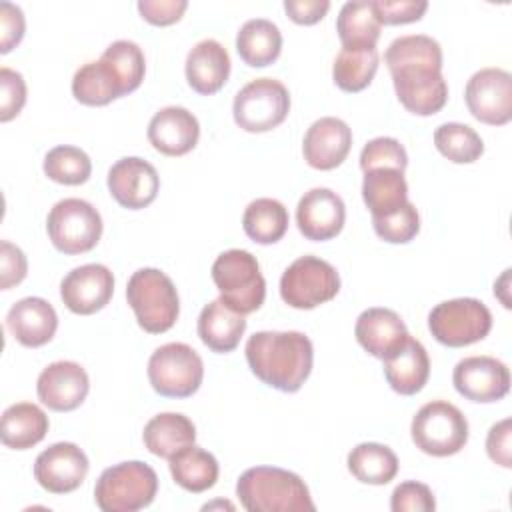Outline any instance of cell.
<instances>
[{"mask_svg":"<svg viewBox=\"0 0 512 512\" xmlns=\"http://www.w3.org/2000/svg\"><path fill=\"white\" fill-rule=\"evenodd\" d=\"M400 104L416 116L440 112L448 100L442 76V48L426 34H408L390 42L384 54Z\"/></svg>","mask_w":512,"mask_h":512,"instance_id":"1","label":"cell"},{"mask_svg":"<svg viewBox=\"0 0 512 512\" xmlns=\"http://www.w3.org/2000/svg\"><path fill=\"white\" fill-rule=\"evenodd\" d=\"M246 362L264 384L280 392H298L312 372L314 348L302 332L262 330L248 338Z\"/></svg>","mask_w":512,"mask_h":512,"instance_id":"2","label":"cell"},{"mask_svg":"<svg viewBox=\"0 0 512 512\" xmlns=\"http://www.w3.org/2000/svg\"><path fill=\"white\" fill-rule=\"evenodd\" d=\"M236 496L248 512H314L304 480L284 468L254 466L236 482Z\"/></svg>","mask_w":512,"mask_h":512,"instance_id":"3","label":"cell"},{"mask_svg":"<svg viewBox=\"0 0 512 512\" xmlns=\"http://www.w3.org/2000/svg\"><path fill=\"white\" fill-rule=\"evenodd\" d=\"M126 300L138 326L148 334L170 330L180 314V298L174 282L158 268L136 270L126 284Z\"/></svg>","mask_w":512,"mask_h":512,"instance_id":"4","label":"cell"},{"mask_svg":"<svg viewBox=\"0 0 512 512\" xmlns=\"http://www.w3.org/2000/svg\"><path fill=\"white\" fill-rule=\"evenodd\" d=\"M158 476L152 466L128 460L106 468L94 486V500L102 512H136L152 504Z\"/></svg>","mask_w":512,"mask_h":512,"instance_id":"5","label":"cell"},{"mask_svg":"<svg viewBox=\"0 0 512 512\" xmlns=\"http://www.w3.org/2000/svg\"><path fill=\"white\" fill-rule=\"evenodd\" d=\"M212 280L220 292V300L244 316L264 304L266 280L256 256L248 250L232 248L222 252L212 264Z\"/></svg>","mask_w":512,"mask_h":512,"instance_id":"6","label":"cell"},{"mask_svg":"<svg viewBox=\"0 0 512 512\" xmlns=\"http://www.w3.org/2000/svg\"><path fill=\"white\" fill-rule=\"evenodd\" d=\"M412 442L424 454L444 458L460 452L468 442V420L446 400L424 404L410 424Z\"/></svg>","mask_w":512,"mask_h":512,"instance_id":"7","label":"cell"},{"mask_svg":"<svg viewBox=\"0 0 512 512\" xmlns=\"http://www.w3.org/2000/svg\"><path fill=\"white\" fill-rule=\"evenodd\" d=\"M428 330L440 344L462 348L488 336L492 330V314L488 306L476 298L444 300L430 310Z\"/></svg>","mask_w":512,"mask_h":512,"instance_id":"8","label":"cell"},{"mask_svg":"<svg viewBox=\"0 0 512 512\" xmlns=\"http://www.w3.org/2000/svg\"><path fill=\"white\" fill-rule=\"evenodd\" d=\"M46 230L54 248L62 254H84L102 236V216L82 198H64L50 208Z\"/></svg>","mask_w":512,"mask_h":512,"instance_id":"9","label":"cell"},{"mask_svg":"<svg viewBox=\"0 0 512 512\" xmlns=\"http://www.w3.org/2000/svg\"><path fill=\"white\" fill-rule=\"evenodd\" d=\"M204 378L200 354L184 342H168L156 348L148 360V380L166 398L192 396Z\"/></svg>","mask_w":512,"mask_h":512,"instance_id":"10","label":"cell"},{"mask_svg":"<svg viewBox=\"0 0 512 512\" xmlns=\"http://www.w3.org/2000/svg\"><path fill=\"white\" fill-rule=\"evenodd\" d=\"M290 112V92L274 78H256L234 96V122L252 134L278 128Z\"/></svg>","mask_w":512,"mask_h":512,"instance_id":"11","label":"cell"},{"mask_svg":"<svg viewBox=\"0 0 512 512\" xmlns=\"http://www.w3.org/2000/svg\"><path fill=\"white\" fill-rule=\"evenodd\" d=\"M340 290L336 268L318 256H300L280 278L282 300L298 310H312L330 302Z\"/></svg>","mask_w":512,"mask_h":512,"instance_id":"12","label":"cell"},{"mask_svg":"<svg viewBox=\"0 0 512 512\" xmlns=\"http://www.w3.org/2000/svg\"><path fill=\"white\" fill-rule=\"evenodd\" d=\"M470 114L490 126L512 120V76L502 68H482L470 76L464 88Z\"/></svg>","mask_w":512,"mask_h":512,"instance_id":"13","label":"cell"},{"mask_svg":"<svg viewBox=\"0 0 512 512\" xmlns=\"http://www.w3.org/2000/svg\"><path fill=\"white\" fill-rule=\"evenodd\" d=\"M452 384L472 402H498L510 390V370L492 356H468L454 366Z\"/></svg>","mask_w":512,"mask_h":512,"instance_id":"14","label":"cell"},{"mask_svg":"<svg viewBox=\"0 0 512 512\" xmlns=\"http://www.w3.org/2000/svg\"><path fill=\"white\" fill-rule=\"evenodd\" d=\"M88 468L90 462L82 448L72 442H56L36 456L34 478L52 494H68L80 488Z\"/></svg>","mask_w":512,"mask_h":512,"instance_id":"15","label":"cell"},{"mask_svg":"<svg viewBox=\"0 0 512 512\" xmlns=\"http://www.w3.org/2000/svg\"><path fill=\"white\" fill-rule=\"evenodd\" d=\"M114 294V276L104 264H84L70 270L60 282L64 306L80 316L102 310Z\"/></svg>","mask_w":512,"mask_h":512,"instance_id":"16","label":"cell"},{"mask_svg":"<svg viewBox=\"0 0 512 512\" xmlns=\"http://www.w3.org/2000/svg\"><path fill=\"white\" fill-rule=\"evenodd\" d=\"M106 182L112 198L128 210L150 206L160 190V176L156 168L138 156H126L112 164Z\"/></svg>","mask_w":512,"mask_h":512,"instance_id":"17","label":"cell"},{"mask_svg":"<svg viewBox=\"0 0 512 512\" xmlns=\"http://www.w3.org/2000/svg\"><path fill=\"white\" fill-rule=\"evenodd\" d=\"M90 380L86 370L72 360L48 364L36 382L38 400L54 412L76 410L88 396Z\"/></svg>","mask_w":512,"mask_h":512,"instance_id":"18","label":"cell"},{"mask_svg":"<svg viewBox=\"0 0 512 512\" xmlns=\"http://www.w3.org/2000/svg\"><path fill=\"white\" fill-rule=\"evenodd\" d=\"M346 220L344 200L330 188L308 190L296 206V224L304 238L324 242L340 234Z\"/></svg>","mask_w":512,"mask_h":512,"instance_id":"19","label":"cell"},{"mask_svg":"<svg viewBox=\"0 0 512 512\" xmlns=\"http://www.w3.org/2000/svg\"><path fill=\"white\" fill-rule=\"evenodd\" d=\"M352 148L350 126L334 116L318 118L304 134L302 154L308 166L316 170H334L340 166Z\"/></svg>","mask_w":512,"mask_h":512,"instance_id":"20","label":"cell"},{"mask_svg":"<svg viewBox=\"0 0 512 512\" xmlns=\"http://www.w3.org/2000/svg\"><path fill=\"white\" fill-rule=\"evenodd\" d=\"M200 138L198 118L182 106L158 110L148 124V140L164 156L188 154Z\"/></svg>","mask_w":512,"mask_h":512,"instance_id":"21","label":"cell"},{"mask_svg":"<svg viewBox=\"0 0 512 512\" xmlns=\"http://www.w3.org/2000/svg\"><path fill=\"white\" fill-rule=\"evenodd\" d=\"M358 344L374 358H388L408 340V328L404 320L390 308L364 310L354 326Z\"/></svg>","mask_w":512,"mask_h":512,"instance_id":"22","label":"cell"},{"mask_svg":"<svg viewBox=\"0 0 512 512\" xmlns=\"http://www.w3.org/2000/svg\"><path fill=\"white\" fill-rule=\"evenodd\" d=\"M6 328L26 348L48 344L58 328L54 306L38 296H28L12 304L6 314Z\"/></svg>","mask_w":512,"mask_h":512,"instance_id":"23","label":"cell"},{"mask_svg":"<svg viewBox=\"0 0 512 512\" xmlns=\"http://www.w3.org/2000/svg\"><path fill=\"white\" fill-rule=\"evenodd\" d=\"M184 72L192 90H196L202 96L216 94L228 82L230 56L218 40H200L188 52Z\"/></svg>","mask_w":512,"mask_h":512,"instance_id":"24","label":"cell"},{"mask_svg":"<svg viewBox=\"0 0 512 512\" xmlns=\"http://www.w3.org/2000/svg\"><path fill=\"white\" fill-rule=\"evenodd\" d=\"M430 376V358L422 342L408 336L402 348L384 358V378L402 396L420 392Z\"/></svg>","mask_w":512,"mask_h":512,"instance_id":"25","label":"cell"},{"mask_svg":"<svg viewBox=\"0 0 512 512\" xmlns=\"http://www.w3.org/2000/svg\"><path fill=\"white\" fill-rule=\"evenodd\" d=\"M246 330L244 314L232 310L220 298L206 304L198 316V336L212 352H232Z\"/></svg>","mask_w":512,"mask_h":512,"instance_id":"26","label":"cell"},{"mask_svg":"<svg viewBox=\"0 0 512 512\" xmlns=\"http://www.w3.org/2000/svg\"><path fill=\"white\" fill-rule=\"evenodd\" d=\"M46 412L32 402H16L8 406L0 422L2 444L12 450H28L44 440L48 432Z\"/></svg>","mask_w":512,"mask_h":512,"instance_id":"27","label":"cell"},{"mask_svg":"<svg viewBox=\"0 0 512 512\" xmlns=\"http://www.w3.org/2000/svg\"><path fill=\"white\" fill-rule=\"evenodd\" d=\"M142 440L148 452L168 460L184 446L194 444L196 426L188 416L180 412H162L146 422Z\"/></svg>","mask_w":512,"mask_h":512,"instance_id":"28","label":"cell"},{"mask_svg":"<svg viewBox=\"0 0 512 512\" xmlns=\"http://www.w3.org/2000/svg\"><path fill=\"white\" fill-rule=\"evenodd\" d=\"M362 200L372 218L396 212L408 202V184L402 170L374 168L364 172Z\"/></svg>","mask_w":512,"mask_h":512,"instance_id":"29","label":"cell"},{"mask_svg":"<svg viewBox=\"0 0 512 512\" xmlns=\"http://www.w3.org/2000/svg\"><path fill=\"white\" fill-rule=\"evenodd\" d=\"M236 50L244 64L264 68L282 52L280 28L266 18H252L244 22L236 34Z\"/></svg>","mask_w":512,"mask_h":512,"instance_id":"30","label":"cell"},{"mask_svg":"<svg viewBox=\"0 0 512 512\" xmlns=\"http://www.w3.org/2000/svg\"><path fill=\"white\" fill-rule=\"evenodd\" d=\"M168 462H170L168 466H170L172 480L180 488L194 494H200L212 488L220 474V466L214 454L194 444L178 450L174 456L168 458Z\"/></svg>","mask_w":512,"mask_h":512,"instance_id":"31","label":"cell"},{"mask_svg":"<svg viewBox=\"0 0 512 512\" xmlns=\"http://www.w3.org/2000/svg\"><path fill=\"white\" fill-rule=\"evenodd\" d=\"M380 20L372 2H346L336 18V32L342 48H376Z\"/></svg>","mask_w":512,"mask_h":512,"instance_id":"32","label":"cell"},{"mask_svg":"<svg viewBox=\"0 0 512 512\" xmlns=\"http://www.w3.org/2000/svg\"><path fill=\"white\" fill-rule=\"evenodd\" d=\"M346 462L350 474L362 484L382 486L394 480L398 474L396 454L392 448L378 442H362L354 446Z\"/></svg>","mask_w":512,"mask_h":512,"instance_id":"33","label":"cell"},{"mask_svg":"<svg viewBox=\"0 0 512 512\" xmlns=\"http://www.w3.org/2000/svg\"><path fill=\"white\" fill-rule=\"evenodd\" d=\"M288 224L286 206L274 198L252 200L242 216V228L256 244H276L284 238Z\"/></svg>","mask_w":512,"mask_h":512,"instance_id":"34","label":"cell"},{"mask_svg":"<svg viewBox=\"0 0 512 512\" xmlns=\"http://www.w3.org/2000/svg\"><path fill=\"white\" fill-rule=\"evenodd\" d=\"M72 94L86 106H106L122 96L116 78L102 60L86 62L74 72Z\"/></svg>","mask_w":512,"mask_h":512,"instance_id":"35","label":"cell"},{"mask_svg":"<svg viewBox=\"0 0 512 512\" xmlns=\"http://www.w3.org/2000/svg\"><path fill=\"white\" fill-rule=\"evenodd\" d=\"M376 48H342L332 66V78L344 92L364 90L378 70Z\"/></svg>","mask_w":512,"mask_h":512,"instance_id":"36","label":"cell"},{"mask_svg":"<svg viewBox=\"0 0 512 512\" xmlns=\"http://www.w3.org/2000/svg\"><path fill=\"white\" fill-rule=\"evenodd\" d=\"M100 60L108 66V70L116 78L122 96L134 92L142 84L144 72H146V60H144L142 48L136 42L116 40L104 50Z\"/></svg>","mask_w":512,"mask_h":512,"instance_id":"37","label":"cell"},{"mask_svg":"<svg viewBox=\"0 0 512 512\" xmlns=\"http://www.w3.org/2000/svg\"><path fill=\"white\" fill-rule=\"evenodd\" d=\"M434 144L438 152L454 164H472L484 152L480 134L468 124L446 122L434 130Z\"/></svg>","mask_w":512,"mask_h":512,"instance_id":"38","label":"cell"},{"mask_svg":"<svg viewBox=\"0 0 512 512\" xmlns=\"http://www.w3.org/2000/svg\"><path fill=\"white\" fill-rule=\"evenodd\" d=\"M44 174L58 184L78 186L92 174V162L88 154L76 146H54L44 156Z\"/></svg>","mask_w":512,"mask_h":512,"instance_id":"39","label":"cell"},{"mask_svg":"<svg viewBox=\"0 0 512 512\" xmlns=\"http://www.w3.org/2000/svg\"><path fill=\"white\" fill-rule=\"evenodd\" d=\"M372 226L378 238L390 244H406L420 232V214L416 206L408 200L402 208L392 214L372 218Z\"/></svg>","mask_w":512,"mask_h":512,"instance_id":"40","label":"cell"},{"mask_svg":"<svg viewBox=\"0 0 512 512\" xmlns=\"http://www.w3.org/2000/svg\"><path fill=\"white\" fill-rule=\"evenodd\" d=\"M408 166V154L406 148L390 136H378L364 144L360 152V168L362 172L374 170V168H396L406 170Z\"/></svg>","mask_w":512,"mask_h":512,"instance_id":"41","label":"cell"},{"mask_svg":"<svg viewBox=\"0 0 512 512\" xmlns=\"http://www.w3.org/2000/svg\"><path fill=\"white\" fill-rule=\"evenodd\" d=\"M436 508V500L432 490L416 480L400 482L390 498L392 512H432Z\"/></svg>","mask_w":512,"mask_h":512,"instance_id":"42","label":"cell"},{"mask_svg":"<svg viewBox=\"0 0 512 512\" xmlns=\"http://www.w3.org/2000/svg\"><path fill=\"white\" fill-rule=\"evenodd\" d=\"M26 104V82L20 72L0 68V122L16 118Z\"/></svg>","mask_w":512,"mask_h":512,"instance_id":"43","label":"cell"},{"mask_svg":"<svg viewBox=\"0 0 512 512\" xmlns=\"http://www.w3.org/2000/svg\"><path fill=\"white\" fill-rule=\"evenodd\" d=\"M380 24L418 22L428 10L426 0H372Z\"/></svg>","mask_w":512,"mask_h":512,"instance_id":"44","label":"cell"},{"mask_svg":"<svg viewBox=\"0 0 512 512\" xmlns=\"http://www.w3.org/2000/svg\"><path fill=\"white\" fill-rule=\"evenodd\" d=\"M28 262L24 252L8 240L0 242V288L8 290L26 278Z\"/></svg>","mask_w":512,"mask_h":512,"instance_id":"45","label":"cell"},{"mask_svg":"<svg viewBox=\"0 0 512 512\" xmlns=\"http://www.w3.org/2000/svg\"><path fill=\"white\" fill-rule=\"evenodd\" d=\"M26 20L16 4H0V52L8 54L24 38Z\"/></svg>","mask_w":512,"mask_h":512,"instance_id":"46","label":"cell"},{"mask_svg":"<svg viewBox=\"0 0 512 512\" xmlns=\"http://www.w3.org/2000/svg\"><path fill=\"white\" fill-rule=\"evenodd\" d=\"M188 8L186 0H140V16L154 26H170L178 22Z\"/></svg>","mask_w":512,"mask_h":512,"instance_id":"47","label":"cell"},{"mask_svg":"<svg viewBox=\"0 0 512 512\" xmlns=\"http://www.w3.org/2000/svg\"><path fill=\"white\" fill-rule=\"evenodd\" d=\"M512 420L504 418L500 422H496L486 436V452L490 456L492 462L510 468L512 466Z\"/></svg>","mask_w":512,"mask_h":512,"instance_id":"48","label":"cell"},{"mask_svg":"<svg viewBox=\"0 0 512 512\" xmlns=\"http://www.w3.org/2000/svg\"><path fill=\"white\" fill-rule=\"evenodd\" d=\"M284 10L288 18L296 24L310 26L320 22L330 10L328 0H284Z\"/></svg>","mask_w":512,"mask_h":512,"instance_id":"49","label":"cell"}]
</instances>
